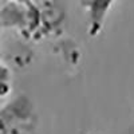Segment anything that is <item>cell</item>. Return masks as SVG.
<instances>
[{"label": "cell", "mask_w": 134, "mask_h": 134, "mask_svg": "<svg viewBox=\"0 0 134 134\" xmlns=\"http://www.w3.org/2000/svg\"><path fill=\"white\" fill-rule=\"evenodd\" d=\"M83 5L88 9L90 14V20H91V32L95 34L99 31L100 26L103 23V19L110 9L111 4L114 3V0H82Z\"/></svg>", "instance_id": "1"}, {"label": "cell", "mask_w": 134, "mask_h": 134, "mask_svg": "<svg viewBox=\"0 0 134 134\" xmlns=\"http://www.w3.org/2000/svg\"><path fill=\"white\" fill-rule=\"evenodd\" d=\"M5 78H7V70L4 69L3 66H0V86L5 85V82H4Z\"/></svg>", "instance_id": "2"}]
</instances>
